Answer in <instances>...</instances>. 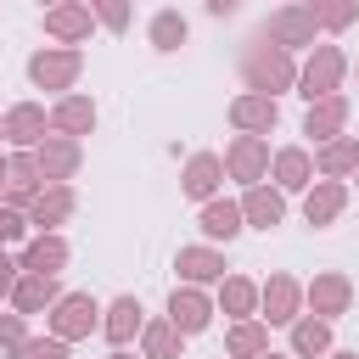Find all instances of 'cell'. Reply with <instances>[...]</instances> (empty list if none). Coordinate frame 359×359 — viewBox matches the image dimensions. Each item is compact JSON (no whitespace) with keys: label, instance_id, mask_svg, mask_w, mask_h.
Listing matches in <instances>:
<instances>
[{"label":"cell","instance_id":"obj_1","mask_svg":"<svg viewBox=\"0 0 359 359\" xmlns=\"http://www.w3.org/2000/svg\"><path fill=\"white\" fill-rule=\"evenodd\" d=\"M342 73H348V56L337 50V45H314L309 50V62H303V73H297V95L314 107V101H331L337 90H342Z\"/></svg>","mask_w":359,"mask_h":359},{"label":"cell","instance_id":"obj_2","mask_svg":"<svg viewBox=\"0 0 359 359\" xmlns=\"http://www.w3.org/2000/svg\"><path fill=\"white\" fill-rule=\"evenodd\" d=\"M241 73H247L252 95H275V90L297 84V67H292V56H286V50H275V45H252V50L241 56Z\"/></svg>","mask_w":359,"mask_h":359},{"label":"cell","instance_id":"obj_3","mask_svg":"<svg viewBox=\"0 0 359 359\" xmlns=\"http://www.w3.org/2000/svg\"><path fill=\"white\" fill-rule=\"evenodd\" d=\"M101 309H95V297L90 292H62V303L50 309V337H62V342H79V337H90L101 320H95Z\"/></svg>","mask_w":359,"mask_h":359},{"label":"cell","instance_id":"obj_4","mask_svg":"<svg viewBox=\"0 0 359 359\" xmlns=\"http://www.w3.org/2000/svg\"><path fill=\"white\" fill-rule=\"evenodd\" d=\"M314 6H280V11H269V22H264V34H269V45L275 50H297V45H314Z\"/></svg>","mask_w":359,"mask_h":359},{"label":"cell","instance_id":"obj_5","mask_svg":"<svg viewBox=\"0 0 359 359\" xmlns=\"http://www.w3.org/2000/svg\"><path fill=\"white\" fill-rule=\"evenodd\" d=\"M79 67H84V56H79L73 45H56V50H34V56H28V79H34L39 90H67V84L79 79Z\"/></svg>","mask_w":359,"mask_h":359},{"label":"cell","instance_id":"obj_6","mask_svg":"<svg viewBox=\"0 0 359 359\" xmlns=\"http://www.w3.org/2000/svg\"><path fill=\"white\" fill-rule=\"evenodd\" d=\"M269 163H275V157H269V140H258V135H236L230 151H224V174H230V180H247V191L269 174Z\"/></svg>","mask_w":359,"mask_h":359},{"label":"cell","instance_id":"obj_7","mask_svg":"<svg viewBox=\"0 0 359 359\" xmlns=\"http://www.w3.org/2000/svg\"><path fill=\"white\" fill-rule=\"evenodd\" d=\"M258 309H264V320L269 325H297L303 314V286L292 280V275H269L264 286H258Z\"/></svg>","mask_w":359,"mask_h":359},{"label":"cell","instance_id":"obj_8","mask_svg":"<svg viewBox=\"0 0 359 359\" xmlns=\"http://www.w3.org/2000/svg\"><path fill=\"white\" fill-rule=\"evenodd\" d=\"M45 123H50V112H45L39 101H17V107L6 112V140H11L17 151H39V146H45Z\"/></svg>","mask_w":359,"mask_h":359},{"label":"cell","instance_id":"obj_9","mask_svg":"<svg viewBox=\"0 0 359 359\" xmlns=\"http://www.w3.org/2000/svg\"><path fill=\"white\" fill-rule=\"evenodd\" d=\"M34 157H39V180H50V185H67L79 174V163H84L79 140H67V135H45V146Z\"/></svg>","mask_w":359,"mask_h":359},{"label":"cell","instance_id":"obj_10","mask_svg":"<svg viewBox=\"0 0 359 359\" xmlns=\"http://www.w3.org/2000/svg\"><path fill=\"white\" fill-rule=\"evenodd\" d=\"M73 208H79L73 185H45V191L34 196V208H28V224H34L39 236H56V224H67Z\"/></svg>","mask_w":359,"mask_h":359},{"label":"cell","instance_id":"obj_11","mask_svg":"<svg viewBox=\"0 0 359 359\" xmlns=\"http://www.w3.org/2000/svg\"><path fill=\"white\" fill-rule=\"evenodd\" d=\"M230 123H236L241 135H258V140H264V135L280 123V107H275V95H252V90H247V95L230 101Z\"/></svg>","mask_w":359,"mask_h":359},{"label":"cell","instance_id":"obj_12","mask_svg":"<svg viewBox=\"0 0 359 359\" xmlns=\"http://www.w3.org/2000/svg\"><path fill=\"white\" fill-rule=\"evenodd\" d=\"M309 309H314V320H337V314H348V303H353V286H348V275H314L309 280Z\"/></svg>","mask_w":359,"mask_h":359},{"label":"cell","instance_id":"obj_13","mask_svg":"<svg viewBox=\"0 0 359 359\" xmlns=\"http://www.w3.org/2000/svg\"><path fill=\"white\" fill-rule=\"evenodd\" d=\"M168 320H174V331H180V337H196V331H208L213 303H208L196 286H174V297H168Z\"/></svg>","mask_w":359,"mask_h":359},{"label":"cell","instance_id":"obj_14","mask_svg":"<svg viewBox=\"0 0 359 359\" xmlns=\"http://www.w3.org/2000/svg\"><path fill=\"white\" fill-rule=\"evenodd\" d=\"M269 168H275V191H309L314 185V157L303 146H280Z\"/></svg>","mask_w":359,"mask_h":359},{"label":"cell","instance_id":"obj_15","mask_svg":"<svg viewBox=\"0 0 359 359\" xmlns=\"http://www.w3.org/2000/svg\"><path fill=\"white\" fill-rule=\"evenodd\" d=\"M90 22H95V11H90V6H79V0H67V6H50V11H45V34H56L62 45H79V39L90 34Z\"/></svg>","mask_w":359,"mask_h":359},{"label":"cell","instance_id":"obj_16","mask_svg":"<svg viewBox=\"0 0 359 359\" xmlns=\"http://www.w3.org/2000/svg\"><path fill=\"white\" fill-rule=\"evenodd\" d=\"M50 129L67 135V140L90 135V129H95V107H90V95H62V101L50 107Z\"/></svg>","mask_w":359,"mask_h":359},{"label":"cell","instance_id":"obj_17","mask_svg":"<svg viewBox=\"0 0 359 359\" xmlns=\"http://www.w3.org/2000/svg\"><path fill=\"white\" fill-rule=\"evenodd\" d=\"M241 219L258 224V230H275V224L286 219V196H280L275 185H252V191L241 196Z\"/></svg>","mask_w":359,"mask_h":359},{"label":"cell","instance_id":"obj_18","mask_svg":"<svg viewBox=\"0 0 359 359\" xmlns=\"http://www.w3.org/2000/svg\"><path fill=\"white\" fill-rule=\"evenodd\" d=\"M17 264H22V275H50V280H56V269L67 264V241H62V236H34Z\"/></svg>","mask_w":359,"mask_h":359},{"label":"cell","instance_id":"obj_19","mask_svg":"<svg viewBox=\"0 0 359 359\" xmlns=\"http://www.w3.org/2000/svg\"><path fill=\"white\" fill-rule=\"evenodd\" d=\"M314 168H320L325 180H348V174H359V140H353V135L325 140V146L314 151Z\"/></svg>","mask_w":359,"mask_h":359},{"label":"cell","instance_id":"obj_20","mask_svg":"<svg viewBox=\"0 0 359 359\" xmlns=\"http://www.w3.org/2000/svg\"><path fill=\"white\" fill-rule=\"evenodd\" d=\"M219 180H224V157H213V151H196V157L185 163V196H196V202H213Z\"/></svg>","mask_w":359,"mask_h":359},{"label":"cell","instance_id":"obj_21","mask_svg":"<svg viewBox=\"0 0 359 359\" xmlns=\"http://www.w3.org/2000/svg\"><path fill=\"white\" fill-rule=\"evenodd\" d=\"M342 208H348V185H342V180H320V185H309L303 219H309V224H331Z\"/></svg>","mask_w":359,"mask_h":359},{"label":"cell","instance_id":"obj_22","mask_svg":"<svg viewBox=\"0 0 359 359\" xmlns=\"http://www.w3.org/2000/svg\"><path fill=\"white\" fill-rule=\"evenodd\" d=\"M62 303V292H56V280L50 275H22L17 280V292H11V309L28 320V314H39V309H56Z\"/></svg>","mask_w":359,"mask_h":359},{"label":"cell","instance_id":"obj_23","mask_svg":"<svg viewBox=\"0 0 359 359\" xmlns=\"http://www.w3.org/2000/svg\"><path fill=\"white\" fill-rule=\"evenodd\" d=\"M342 123H348V101H342V95H331V101H314V107H309L303 135H314V140L325 146V140H337V135H342Z\"/></svg>","mask_w":359,"mask_h":359},{"label":"cell","instance_id":"obj_24","mask_svg":"<svg viewBox=\"0 0 359 359\" xmlns=\"http://www.w3.org/2000/svg\"><path fill=\"white\" fill-rule=\"evenodd\" d=\"M174 269H180L191 286H202V280H224V252H213V247H180Z\"/></svg>","mask_w":359,"mask_h":359},{"label":"cell","instance_id":"obj_25","mask_svg":"<svg viewBox=\"0 0 359 359\" xmlns=\"http://www.w3.org/2000/svg\"><path fill=\"white\" fill-rule=\"evenodd\" d=\"M219 309L241 325V320H252V309H258V286L247 280V275H224L219 280Z\"/></svg>","mask_w":359,"mask_h":359},{"label":"cell","instance_id":"obj_26","mask_svg":"<svg viewBox=\"0 0 359 359\" xmlns=\"http://www.w3.org/2000/svg\"><path fill=\"white\" fill-rule=\"evenodd\" d=\"M101 331H107V342H112V348H123L135 331H146V320H140V303H135V297H118V303L107 309Z\"/></svg>","mask_w":359,"mask_h":359},{"label":"cell","instance_id":"obj_27","mask_svg":"<svg viewBox=\"0 0 359 359\" xmlns=\"http://www.w3.org/2000/svg\"><path fill=\"white\" fill-rule=\"evenodd\" d=\"M202 236L236 241V236H241V202H208V208H202Z\"/></svg>","mask_w":359,"mask_h":359},{"label":"cell","instance_id":"obj_28","mask_svg":"<svg viewBox=\"0 0 359 359\" xmlns=\"http://www.w3.org/2000/svg\"><path fill=\"white\" fill-rule=\"evenodd\" d=\"M264 353H269V331L258 320L230 325V359H264Z\"/></svg>","mask_w":359,"mask_h":359},{"label":"cell","instance_id":"obj_29","mask_svg":"<svg viewBox=\"0 0 359 359\" xmlns=\"http://www.w3.org/2000/svg\"><path fill=\"white\" fill-rule=\"evenodd\" d=\"M140 348H146V359H180V331H174V320H146Z\"/></svg>","mask_w":359,"mask_h":359},{"label":"cell","instance_id":"obj_30","mask_svg":"<svg viewBox=\"0 0 359 359\" xmlns=\"http://www.w3.org/2000/svg\"><path fill=\"white\" fill-rule=\"evenodd\" d=\"M292 353H331V325L325 320H297L292 325Z\"/></svg>","mask_w":359,"mask_h":359},{"label":"cell","instance_id":"obj_31","mask_svg":"<svg viewBox=\"0 0 359 359\" xmlns=\"http://www.w3.org/2000/svg\"><path fill=\"white\" fill-rule=\"evenodd\" d=\"M185 34H191V28H185L180 11H157V17H151V45H157V50H180Z\"/></svg>","mask_w":359,"mask_h":359},{"label":"cell","instance_id":"obj_32","mask_svg":"<svg viewBox=\"0 0 359 359\" xmlns=\"http://www.w3.org/2000/svg\"><path fill=\"white\" fill-rule=\"evenodd\" d=\"M11 359H67V342L62 337H28Z\"/></svg>","mask_w":359,"mask_h":359},{"label":"cell","instance_id":"obj_33","mask_svg":"<svg viewBox=\"0 0 359 359\" xmlns=\"http://www.w3.org/2000/svg\"><path fill=\"white\" fill-rule=\"evenodd\" d=\"M28 236V213H17V208H0V252L11 247V241H22Z\"/></svg>","mask_w":359,"mask_h":359},{"label":"cell","instance_id":"obj_34","mask_svg":"<svg viewBox=\"0 0 359 359\" xmlns=\"http://www.w3.org/2000/svg\"><path fill=\"white\" fill-rule=\"evenodd\" d=\"M22 342H28V320H22V314H0V348L17 353Z\"/></svg>","mask_w":359,"mask_h":359},{"label":"cell","instance_id":"obj_35","mask_svg":"<svg viewBox=\"0 0 359 359\" xmlns=\"http://www.w3.org/2000/svg\"><path fill=\"white\" fill-rule=\"evenodd\" d=\"M359 17V6H314V22L320 28H348Z\"/></svg>","mask_w":359,"mask_h":359},{"label":"cell","instance_id":"obj_36","mask_svg":"<svg viewBox=\"0 0 359 359\" xmlns=\"http://www.w3.org/2000/svg\"><path fill=\"white\" fill-rule=\"evenodd\" d=\"M95 11V22H107V28H129V6H90Z\"/></svg>","mask_w":359,"mask_h":359},{"label":"cell","instance_id":"obj_37","mask_svg":"<svg viewBox=\"0 0 359 359\" xmlns=\"http://www.w3.org/2000/svg\"><path fill=\"white\" fill-rule=\"evenodd\" d=\"M17 269H22V264H17V258H6V252H0V297H11V292H17V280H22V275H17Z\"/></svg>","mask_w":359,"mask_h":359},{"label":"cell","instance_id":"obj_38","mask_svg":"<svg viewBox=\"0 0 359 359\" xmlns=\"http://www.w3.org/2000/svg\"><path fill=\"white\" fill-rule=\"evenodd\" d=\"M0 185H11V157H0Z\"/></svg>","mask_w":359,"mask_h":359},{"label":"cell","instance_id":"obj_39","mask_svg":"<svg viewBox=\"0 0 359 359\" xmlns=\"http://www.w3.org/2000/svg\"><path fill=\"white\" fill-rule=\"evenodd\" d=\"M112 359H135V353H123V348H118V353H112Z\"/></svg>","mask_w":359,"mask_h":359},{"label":"cell","instance_id":"obj_40","mask_svg":"<svg viewBox=\"0 0 359 359\" xmlns=\"http://www.w3.org/2000/svg\"><path fill=\"white\" fill-rule=\"evenodd\" d=\"M264 359H286V353H264Z\"/></svg>","mask_w":359,"mask_h":359},{"label":"cell","instance_id":"obj_41","mask_svg":"<svg viewBox=\"0 0 359 359\" xmlns=\"http://www.w3.org/2000/svg\"><path fill=\"white\" fill-rule=\"evenodd\" d=\"M337 359H359V353H337Z\"/></svg>","mask_w":359,"mask_h":359},{"label":"cell","instance_id":"obj_42","mask_svg":"<svg viewBox=\"0 0 359 359\" xmlns=\"http://www.w3.org/2000/svg\"><path fill=\"white\" fill-rule=\"evenodd\" d=\"M0 135H6V123H0Z\"/></svg>","mask_w":359,"mask_h":359}]
</instances>
